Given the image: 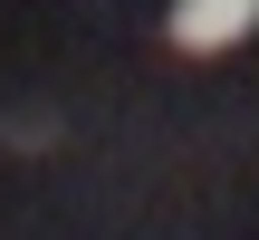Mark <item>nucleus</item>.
<instances>
[{"mask_svg":"<svg viewBox=\"0 0 259 240\" xmlns=\"http://www.w3.org/2000/svg\"><path fill=\"white\" fill-rule=\"evenodd\" d=\"M259 29V0H173L163 10V38L183 48V58H221V48H240Z\"/></svg>","mask_w":259,"mask_h":240,"instance_id":"nucleus-1","label":"nucleus"}]
</instances>
